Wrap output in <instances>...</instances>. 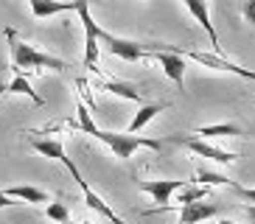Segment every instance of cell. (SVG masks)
Wrapping results in <instances>:
<instances>
[{
	"mask_svg": "<svg viewBox=\"0 0 255 224\" xmlns=\"http://www.w3.org/2000/svg\"><path fill=\"white\" fill-rule=\"evenodd\" d=\"M79 126H82L87 134H93L96 140L104 143L118 160H129L137 149L160 151L163 146H168V137H165V140H151V137H140V134H129V132H107V129H98L96 123H93L90 110H87L82 101H79Z\"/></svg>",
	"mask_w": 255,
	"mask_h": 224,
	"instance_id": "6da1fadb",
	"label": "cell"
},
{
	"mask_svg": "<svg viewBox=\"0 0 255 224\" xmlns=\"http://www.w3.org/2000/svg\"><path fill=\"white\" fill-rule=\"evenodd\" d=\"M6 39H8V53H11V70L17 76H25L31 70H53V73H65L68 70V62L56 59L51 53L39 51L34 45L23 42V39L14 34V28H6Z\"/></svg>",
	"mask_w": 255,
	"mask_h": 224,
	"instance_id": "7a4b0ae2",
	"label": "cell"
},
{
	"mask_svg": "<svg viewBox=\"0 0 255 224\" xmlns=\"http://www.w3.org/2000/svg\"><path fill=\"white\" fill-rule=\"evenodd\" d=\"M98 42H104L107 48H110V53H113V56H118V59H127V62L146 59V56H151L154 51H160V45H163V42L143 45V42H135V39L115 37V34H110V31H104V28H101V34H98Z\"/></svg>",
	"mask_w": 255,
	"mask_h": 224,
	"instance_id": "3957f363",
	"label": "cell"
},
{
	"mask_svg": "<svg viewBox=\"0 0 255 224\" xmlns=\"http://www.w3.org/2000/svg\"><path fill=\"white\" fill-rule=\"evenodd\" d=\"M168 143H174V146H185V149L194 151L196 157H208V160H213V163H222V165L236 163V154H233V151H225V149H219V146H210L208 140H202V137H191V134H171Z\"/></svg>",
	"mask_w": 255,
	"mask_h": 224,
	"instance_id": "277c9868",
	"label": "cell"
},
{
	"mask_svg": "<svg viewBox=\"0 0 255 224\" xmlns=\"http://www.w3.org/2000/svg\"><path fill=\"white\" fill-rule=\"evenodd\" d=\"M79 3V17H82V25H84V67H90L96 70V62H98V22L93 20L90 14V6L84 3V0H76Z\"/></svg>",
	"mask_w": 255,
	"mask_h": 224,
	"instance_id": "5b68a950",
	"label": "cell"
},
{
	"mask_svg": "<svg viewBox=\"0 0 255 224\" xmlns=\"http://www.w3.org/2000/svg\"><path fill=\"white\" fill-rule=\"evenodd\" d=\"M177 53H180V56H185V59L199 62V65H205V67H213V70L233 73V76H244V79H253V82H255V70H247V67L233 65V62L225 59V56H216V53H205V51H185V48H177Z\"/></svg>",
	"mask_w": 255,
	"mask_h": 224,
	"instance_id": "8992f818",
	"label": "cell"
},
{
	"mask_svg": "<svg viewBox=\"0 0 255 224\" xmlns=\"http://www.w3.org/2000/svg\"><path fill=\"white\" fill-rule=\"evenodd\" d=\"M68 171H70V177L76 179V185L82 188V194H84V202H87V208H90V210H96V213H101V216H104L107 222H113V224H124V219H121L118 213H115V210L110 208V205H107V202L101 199V196H98L90 185H87V179L82 177V171H79V165H76V163H70V165H68Z\"/></svg>",
	"mask_w": 255,
	"mask_h": 224,
	"instance_id": "52a82bcc",
	"label": "cell"
},
{
	"mask_svg": "<svg viewBox=\"0 0 255 224\" xmlns=\"http://www.w3.org/2000/svg\"><path fill=\"white\" fill-rule=\"evenodd\" d=\"M188 185H191V179H137V188L143 194H149L151 202H157L160 208H165V202L180 188H188Z\"/></svg>",
	"mask_w": 255,
	"mask_h": 224,
	"instance_id": "ba28073f",
	"label": "cell"
},
{
	"mask_svg": "<svg viewBox=\"0 0 255 224\" xmlns=\"http://www.w3.org/2000/svg\"><path fill=\"white\" fill-rule=\"evenodd\" d=\"M151 59L163 67V73L174 82V87L185 90V56L177 53V45H174V51H154Z\"/></svg>",
	"mask_w": 255,
	"mask_h": 224,
	"instance_id": "9c48e42d",
	"label": "cell"
},
{
	"mask_svg": "<svg viewBox=\"0 0 255 224\" xmlns=\"http://www.w3.org/2000/svg\"><path fill=\"white\" fill-rule=\"evenodd\" d=\"M185 8L196 17V22L205 28V34H208V39H210V45H213L216 56H222V45H219V34H216V28H213V22H210L208 3H202V0H185Z\"/></svg>",
	"mask_w": 255,
	"mask_h": 224,
	"instance_id": "30bf717a",
	"label": "cell"
},
{
	"mask_svg": "<svg viewBox=\"0 0 255 224\" xmlns=\"http://www.w3.org/2000/svg\"><path fill=\"white\" fill-rule=\"evenodd\" d=\"M219 213L216 202H191L180 208V224H202Z\"/></svg>",
	"mask_w": 255,
	"mask_h": 224,
	"instance_id": "8fae6325",
	"label": "cell"
},
{
	"mask_svg": "<svg viewBox=\"0 0 255 224\" xmlns=\"http://www.w3.org/2000/svg\"><path fill=\"white\" fill-rule=\"evenodd\" d=\"M31 14L45 20L53 14H68V11H79V3H53V0H31Z\"/></svg>",
	"mask_w": 255,
	"mask_h": 224,
	"instance_id": "7c38bea8",
	"label": "cell"
},
{
	"mask_svg": "<svg viewBox=\"0 0 255 224\" xmlns=\"http://www.w3.org/2000/svg\"><path fill=\"white\" fill-rule=\"evenodd\" d=\"M31 149L39 151L42 157H51V160H59L65 168H68L73 160L68 157V151H65V146H62V140H31Z\"/></svg>",
	"mask_w": 255,
	"mask_h": 224,
	"instance_id": "4fadbf2b",
	"label": "cell"
},
{
	"mask_svg": "<svg viewBox=\"0 0 255 224\" xmlns=\"http://www.w3.org/2000/svg\"><path fill=\"white\" fill-rule=\"evenodd\" d=\"M3 194H6L8 199H20V202H28V205H42V202H51L45 191H39V188H34V185H11V188H6Z\"/></svg>",
	"mask_w": 255,
	"mask_h": 224,
	"instance_id": "5bb4252c",
	"label": "cell"
},
{
	"mask_svg": "<svg viewBox=\"0 0 255 224\" xmlns=\"http://www.w3.org/2000/svg\"><path fill=\"white\" fill-rule=\"evenodd\" d=\"M101 90L113 93V96H121L127 101H135V104H143V96L135 84H127V82H118V79H101Z\"/></svg>",
	"mask_w": 255,
	"mask_h": 224,
	"instance_id": "9a60e30c",
	"label": "cell"
},
{
	"mask_svg": "<svg viewBox=\"0 0 255 224\" xmlns=\"http://www.w3.org/2000/svg\"><path fill=\"white\" fill-rule=\"evenodd\" d=\"M165 107H168V101H157V104H143V107H140V112H137L135 118H132V123H129L127 132H129V134H137L143 126H146V123H149L151 118H157V115L165 110Z\"/></svg>",
	"mask_w": 255,
	"mask_h": 224,
	"instance_id": "2e32d148",
	"label": "cell"
},
{
	"mask_svg": "<svg viewBox=\"0 0 255 224\" xmlns=\"http://www.w3.org/2000/svg\"><path fill=\"white\" fill-rule=\"evenodd\" d=\"M196 134L202 140H208V137H241V134H247V132L241 126H236V123H210V126H199Z\"/></svg>",
	"mask_w": 255,
	"mask_h": 224,
	"instance_id": "e0dca14e",
	"label": "cell"
},
{
	"mask_svg": "<svg viewBox=\"0 0 255 224\" xmlns=\"http://www.w3.org/2000/svg\"><path fill=\"white\" fill-rule=\"evenodd\" d=\"M8 93H11V96H28L37 107L45 104V101H42V98L34 93V90H31V84H28V79H25V76H14V79L8 82Z\"/></svg>",
	"mask_w": 255,
	"mask_h": 224,
	"instance_id": "ac0fdd59",
	"label": "cell"
},
{
	"mask_svg": "<svg viewBox=\"0 0 255 224\" xmlns=\"http://www.w3.org/2000/svg\"><path fill=\"white\" fill-rule=\"evenodd\" d=\"M45 216L53 219V222H59V224H70V213H68V208H65L62 202H51L48 210H45Z\"/></svg>",
	"mask_w": 255,
	"mask_h": 224,
	"instance_id": "d6986e66",
	"label": "cell"
},
{
	"mask_svg": "<svg viewBox=\"0 0 255 224\" xmlns=\"http://www.w3.org/2000/svg\"><path fill=\"white\" fill-rule=\"evenodd\" d=\"M205 194H208V188H196V185H194L191 191H185V194L180 196V205H191V202H199Z\"/></svg>",
	"mask_w": 255,
	"mask_h": 224,
	"instance_id": "ffe728a7",
	"label": "cell"
},
{
	"mask_svg": "<svg viewBox=\"0 0 255 224\" xmlns=\"http://www.w3.org/2000/svg\"><path fill=\"white\" fill-rule=\"evenodd\" d=\"M241 17H244L250 25H255V0H247V3L241 6Z\"/></svg>",
	"mask_w": 255,
	"mask_h": 224,
	"instance_id": "44dd1931",
	"label": "cell"
},
{
	"mask_svg": "<svg viewBox=\"0 0 255 224\" xmlns=\"http://www.w3.org/2000/svg\"><path fill=\"white\" fill-rule=\"evenodd\" d=\"M230 188H233V191H236V194L241 196V199L255 202V188H241V185H236V182H230Z\"/></svg>",
	"mask_w": 255,
	"mask_h": 224,
	"instance_id": "7402d4cb",
	"label": "cell"
},
{
	"mask_svg": "<svg viewBox=\"0 0 255 224\" xmlns=\"http://www.w3.org/2000/svg\"><path fill=\"white\" fill-rule=\"evenodd\" d=\"M14 205H20V202H14V199H8V196L3 194V191H0V210H3V208H14Z\"/></svg>",
	"mask_w": 255,
	"mask_h": 224,
	"instance_id": "603a6c76",
	"label": "cell"
},
{
	"mask_svg": "<svg viewBox=\"0 0 255 224\" xmlns=\"http://www.w3.org/2000/svg\"><path fill=\"white\" fill-rule=\"evenodd\" d=\"M244 213H247L250 224H255V205H247V208H244Z\"/></svg>",
	"mask_w": 255,
	"mask_h": 224,
	"instance_id": "cb8c5ba5",
	"label": "cell"
},
{
	"mask_svg": "<svg viewBox=\"0 0 255 224\" xmlns=\"http://www.w3.org/2000/svg\"><path fill=\"white\" fill-rule=\"evenodd\" d=\"M6 93H8V84H3V82H0V98L6 96Z\"/></svg>",
	"mask_w": 255,
	"mask_h": 224,
	"instance_id": "d4e9b609",
	"label": "cell"
},
{
	"mask_svg": "<svg viewBox=\"0 0 255 224\" xmlns=\"http://www.w3.org/2000/svg\"><path fill=\"white\" fill-rule=\"evenodd\" d=\"M213 224H233V222H227V219H216Z\"/></svg>",
	"mask_w": 255,
	"mask_h": 224,
	"instance_id": "484cf974",
	"label": "cell"
}]
</instances>
